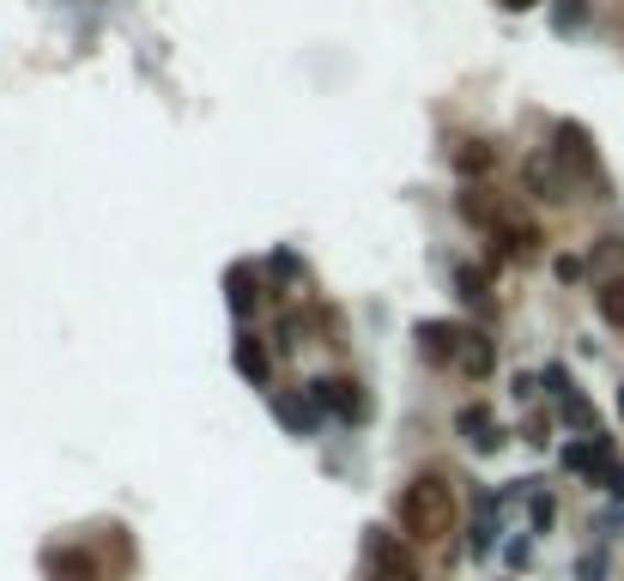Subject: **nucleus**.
<instances>
[{
	"instance_id": "423d86ee",
	"label": "nucleus",
	"mask_w": 624,
	"mask_h": 581,
	"mask_svg": "<svg viewBox=\"0 0 624 581\" xmlns=\"http://www.w3.org/2000/svg\"><path fill=\"white\" fill-rule=\"evenodd\" d=\"M50 575L55 581H98V563L86 551H55L50 557Z\"/></svg>"
},
{
	"instance_id": "f3484780",
	"label": "nucleus",
	"mask_w": 624,
	"mask_h": 581,
	"mask_svg": "<svg viewBox=\"0 0 624 581\" xmlns=\"http://www.w3.org/2000/svg\"><path fill=\"white\" fill-rule=\"evenodd\" d=\"M618 412H624V387H618Z\"/></svg>"
},
{
	"instance_id": "ddd939ff",
	"label": "nucleus",
	"mask_w": 624,
	"mask_h": 581,
	"mask_svg": "<svg viewBox=\"0 0 624 581\" xmlns=\"http://www.w3.org/2000/svg\"><path fill=\"white\" fill-rule=\"evenodd\" d=\"M280 418L292 424L297 436H309V430H316V406H304V399H280Z\"/></svg>"
},
{
	"instance_id": "6e6552de",
	"label": "nucleus",
	"mask_w": 624,
	"mask_h": 581,
	"mask_svg": "<svg viewBox=\"0 0 624 581\" xmlns=\"http://www.w3.org/2000/svg\"><path fill=\"white\" fill-rule=\"evenodd\" d=\"M370 557H376V581H418V569L388 551V539H370Z\"/></svg>"
},
{
	"instance_id": "39448f33",
	"label": "nucleus",
	"mask_w": 624,
	"mask_h": 581,
	"mask_svg": "<svg viewBox=\"0 0 624 581\" xmlns=\"http://www.w3.org/2000/svg\"><path fill=\"white\" fill-rule=\"evenodd\" d=\"M558 152H563V164L594 169V145H588V133L576 128V121H563V128H558Z\"/></svg>"
},
{
	"instance_id": "4468645a",
	"label": "nucleus",
	"mask_w": 624,
	"mask_h": 581,
	"mask_svg": "<svg viewBox=\"0 0 624 581\" xmlns=\"http://www.w3.org/2000/svg\"><path fill=\"white\" fill-rule=\"evenodd\" d=\"M455 278H461V297H485V273H479V266H461V273H455Z\"/></svg>"
},
{
	"instance_id": "9d476101",
	"label": "nucleus",
	"mask_w": 624,
	"mask_h": 581,
	"mask_svg": "<svg viewBox=\"0 0 624 581\" xmlns=\"http://www.w3.org/2000/svg\"><path fill=\"white\" fill-rule=\"evenodd\" d=\"M594 309L606 327H624V278H606V285L594 290Z\"/></svg>"
},
{
	"instance_id": "20e7f679",
	"label": "nucleus",
	"mask_w": 624,
	"mask_h": 581,
	"mask_svg": "<svg viewBox=\"0 0 624 581\" xmlns=\"http://www.w3.org/2000/svg\"><path fill=\"white\" fill-rule=\"evenodd\" d=\"M455 424H461V436H467V442L479 448V454H491V448H503V424L491 418L485 406H461V418H455Z\"/></svg>"
},
{
	"instance_id": "9b49d317",
	"label": "nucleus",
	"mask_w": 624,
	"mask_h": 581,
	"mask_svg": "<svg viewBox=\"0 0 624 581\" xmlns=\"http://www.w3.org/2000/svg\"><path fill=\"white\" fill-rule=\"evenodd\" d=\"M497 164V152H491L485 140H467L461 152H455V169H461V176H479V169H491Z\"/></svg>"
},
{
	"instance_id": "0eeeda50",
	"label": "nucleus",
	"mask_w": 624,
	"mask_h": 581,
	"mask_svg": "<svg viewBox=\"0 0 624 581\" xmlns=\"http://www.w3.org/2000/svg\"><path fill=\"white\" fill-rule=\"evenodd\" d=\"M237 370H243L255 387H267V370H273V363H267V346H261V339H237Z\"/></svg>"
},
{
	"instance_id": "7ed1b4c3",
	"label": "nucleus",
	"mask_w": 624,
	"mask_h": 581,
	"mask_svg": "<svg viewBox=\"0 0 624 581\" xmlns=\"http://www.w3.org/2000/svg\"><path fill=\"white\" fill-rule=\"evenodd\" d=\"M316 406L333 412V418H364V394H358L352 375H321V382H316Z\"/></svg>"
},
{
	"instance_id": "f8f14e48",
	"label": "nucleus",
	"mask_w": 624,
	"mask_h": 581,
	"mask_svg": "<svg viewBox=\"0 0 624 581\" xmlns=\"http://www.w3.org/2000/svg\"><path fill=\"white\" fill-rule=\"evenodd\" d=\"M600 460H606V442H600V436H594V442H570V448H563V467H576V472H594Z\"/></svg>"
},
{
	"instance_id": "2eb2a0df",
	"label": "nucleus",
	"mask_w": 624,
	"mask_h": 581,
	"mask_svg": "<svg viewBox=\"0 0 624 581\" xmlns=\"http://www.w3.org/2000/svg\"><path fill=\"white\" fill-rule=\"evenodd\" d=\"M606 491H612V496H624V467H606Z\"/></svg>"
},
{
	"instance_id": "f257e3e1",
	"label": "nucleus",
	"mask_w": 624,
	"mask_h": 581,
	"mask_svg": "<svg viewBox=\"0 0 624 581\" xmlns=\"http://www.w3.org/2000/svg\"><path fill=\"white\" fill-rule=\"evenodd\" d=\"M394 515H401V533H406V539H418V545L449 539V533H455V484L442 479V472H418V479L401 491Z\"/></svg>"
},
{
	"instance_id": "1a4fd4ad",
	"label": "nucleus",
	"mask_w": 624,
	"mask_h": 581,
	"mask_svg": "<svg viewBox=\"0 0 624 581\" xmlns=\"http://www.w3.org/2000/svg\"><path fill=\"white\" fill-rule=\"evenodd\" d=\"M527 188H534L539 200H563V176L546 164V157H527Z\"/></svg>"
},
{
	"instance_id": "dca6fc26",
	"label": "nucleus",
	"mask_w": 624,
	"mask_h": 581,
	"mask_svg": "<svg viewBox=\"0 0 624 581\" xmlns=\"http://www.w3.org/2000/svg\"><path fill=\"white\" fill-rule=\"evenodd\" d=\"M503 7H510V12H527V7H539V0H503Z\"/></svg>"
},
{
	"instance_id": "f03ea898",
	"label": "nucleus",
	"mask_w": 624,
	"mask_h": 581,
	"mask_svg": "<svg viewBox=\"0 0 624 581\" xmlns=\"http://www.w3.org/2000/svg\"><path fill=\"white\" fill-rule=\"evenodd\" d=\"M418 339H425V358L430 363H449L461 370L467 382H485L497 370V346H491L479 327H461V321H418Z\"/></svg>"
}]
</instances>
